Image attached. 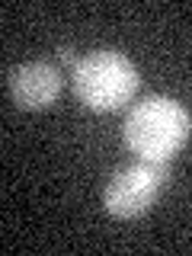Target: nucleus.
Here are the masks:
<instances>
[{"label":"nucleus","instance_id":"4","mask_svg":"<svg viewBox=\"0 0 192 256\" xmlns=\"http://www.w3.org/2000/svg\"><path fill=\"white\" fill-rule=\"evenodd\" d=\"M61 93L58 68L45 61H29L10 70V96L20 109H48Z\"/></svg>","mask_w":192,"mask_h":256},{"label":"nucleus","instance_id":"1","mask_svg":"<svg viewBox=\"0 0 192 256\" xmlns=\"http://www.w3.org/2000/svg\"><path fill=\"white\" fill-rule=\"evenodd\" d=\"M192 134V116L170 96H148L128 112L125 141L141 160H170Z\"/></svg>","mask_w":192,"mask_h":256},{"label":"nucleus","instance_id":"3","mask_svg":"<svg viewBox=\"0 0 192 256\" xmlns=\"http://www.w3.org/2000/svg\"><path fill=\"white\" fill-rule=\"evenodd\" d=\"M170 180V166L164 160H138L118 170L106 186V212L112 218H141Z\"/></svg>","mask_w":192,"mask_h":256},{"label":"nucleus","instance_id":"2","mask_svg":"<svg viewBox=\"0 0 192 256\" xmlns=\"http://www.w3.org/2000/svg\"><path fill=\"white\" fill-rule=\"evenodd\" d=\"M74 90L96 112L122 109L138 93V70L118 52H93L74 64Z\"/></svg>","mask_w":192,"mask_h":256}]
</instances>
